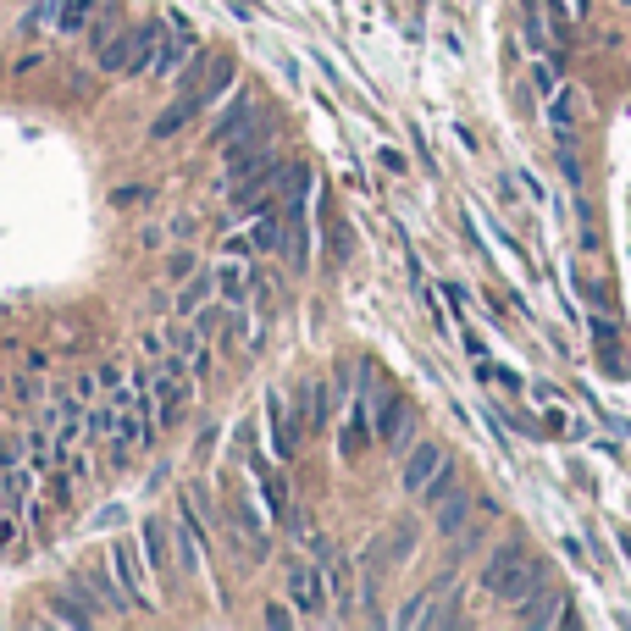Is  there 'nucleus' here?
<instances>
[{"label": "nucleus", "mask_w": 631, "mask_h": 631, "mask_svg": "<svg viewBox=\"0 0 631 631\" xmlns=\"http://www.w3.org/2000/svg\"><path fill=\"white\" fill-rule=\"evenodd\" d=\"M227 6H233V12L244 17V23H250V17H255V0H227Z\"/></svg>", "instance_id": "c756f323"}, {"label": "nucleus", "mask_w": 631, "mask_h": 631, "mask_svg": "<svg viewBox=\"0 0 631 631\" xmlns=\"http://www.w3.org/2000/svg\"><path fill=\"white\" fill-rule=\"evenodd\" d=\"M443 465H454V460H449V449H443L438 438H416L405 454H399V488H405L410 499H416V493L427 488L432 477H438Z\"/></svg>", "instance_id": "6e6552de"}, {"label": "nucleus", "mask_w": 631, "mask_h": 631, "mask_svg": "<svg viewBox=\"0 0 631 631\" xmlns=\"http://www.w3.org/2000/svg\"><path fill=\"white\" fill-rule=\"evenodd\" d=\"M432 526H438L443 537H454V532H465L471 526V493L465 488H449L438 504H432Z\"/></svg>", "instance_id": "f3484780"}, {"label": "nucleus", "mask_w": 631, "mask_h": 631, "mask_svg": "<svg viewBox=\"0 0 631 631\" xmlns=\"http://www.w3.org/2000/svg\"><path fill=\"white\" fill-rule=\"evenodd\" d=\"M239 227L250 233L255 255H261V261H272L277 244H283V211H272V216H250V222H239Z\"/></svg>", "instance_id": "412c9836"}, {"label": "nucleus", "mask_w": 631, "mask_h": 631, "mask_svg": "<svg viewBox=\"0 0 631 631\" xmlns=\"http://www.w3.org/2000/svg\"><path fill=\"white\" fill-rule=\"evenodd\" d=\"M338 454H344V460H360V454H366V443L377 438V432H371V393H349L344 399V416H338Z\"/></svg>", "instance_id": "1a4fd4ad"}, {"label": "nucleus", "mask_w": 631, "mask_h": 631, "mask_svg": "<svg viewBox=\"0 0 631 631\" xmlns=\"http://www.w3.org/2000/svg\"><path fill=\"white\" fill-rule=\"evenodd\" d=\"M482 587H488L493 598H504V604H521L532 587H543V560H537L526 543H504L488 554V565H482Z\"/></svg>", "instance_id": "f03ea898"}, {"label": "nucleus", "mask_w": 631, "mask_h": 631, "mask_svg": "<svg viewBox=\"0 0 631 631\" xmlns=\"http://www.w3.org/2000/svg\"><path fill=\"white\" fill-rule=\"evenodd\" d=\"M200 211H167V239L172 244H194V239H200Z\"/></svg>", "instance_id": "5701e85b"}, {"label": "nucleus", "mask_w": 631, "mask_h": 631, "mask_svg": "<svg viewBox=\"0 0 631 631\" xmlns=\"http://www.w3.org/2000/svg\"><path fill=\"white\" fill-rule=\"evenodd\" d=\"M216 266V299H227L233 310H250L255 305V288H250V266L255 261H211Z\"/></svg>", "instance_id": "f8f14e48"}, {"label": "nucleus", "mask_w": 631, "mask_h": 631, "mask_svg": "<svg viewBox=\"0 0 631 631\" xmlns=\"http://www.w3.org/2000/svg\"><path fill=\"white\" fill-rule=\"evenodd\" d=\"M205 45V39L200 34H194V28L189 23H183V17H172V28H167V34H161V45H155V61H150V84H178V72L183 67H189V61H194V50H200Z\"/></svg>", "instance_id": "39448f33"}, {"label": "nucleus", "mask_w": 631, "mask_h": 631, "mask_svg": "<svg viewBox=\"0 0 631 631\" xmlns=\"http://www.w3.org/2000/svg\"><path fill=\"white\" fill-rule=\"evenodd\" d=\"M250 477H255V493H261V504L272 510V521H288V477L277 471L266 454L250 449Z\"/></svg>", "instance_id": "9b49d317"}, {"label": "nucleus", "mask_w": 631, "mask_h": 631, "mask_svg": "<svg viewBox=\"0 0 631 631\" xmlns=\"http://www.w3.org/2000/svg\"><path fill=\"white\" fill-rule=\"evenodd\" d=\"M261 620H266V626H305V620H299V609H288V604H266Z\"/></svg>", "instance_id": "bb28decb"}, {"label": "nucleus", "mask_w": 631, "mask_h": 631, "mask_svg": "<svg viewBox=\"0 0 631 631\" xmlns=\"http://www.w3.org/2000/svg\"><path fill=\"white\" fill-rule=\"evenodd\" d=\"M50 349H34V344H17V371H34V377H50Z\"/></svg>", "instance_id": "a878e982"}, {"label": "nucleus", "mask_w": 631, "mask_h": 631, "mask_svg": "<svg viewBox=\"0 0 631 631\" xmlns=\"http://www.w3.org/2000/svg\"><path fill=\"white\" fill-rule=\"evenodd\" d=\"M582 117H587V95L560 78V89L548 95V122H554V133H560V139H571V133L582 128Z\"/></svg>", "instance_id": "4468645a"}, {"label": "nucleus", "mask_w": 631, "mask_h": 631, "mask_svg": "<svg viewBox=\"0 0 631 631\" xmlns=\"http://www.w3.org/2000/svg\"><path fill=\"white\" fill-rule=\"evenodd\" d=\"M377 161H382V172H393V178H405V167H410L405 155L393 150V144H388V150H377Z\"/></svg>", "instance_id": "c85d7f7f"}, {"label": "nucleus", "mask_w": 631, "mask_h": 631, "mask_svg": "<svg viewBox=\"0 0 631 631\" xmlns=\"http://www.w3.org/2000/svg\"><path fill=\"white\" fill-rule=\"evenodd\" d=\"M449 488H460V477H454V465H443L438 477H432L427 488L416 493V499H421V510H432V504H438V499H443V493H449Z\"/></svg>", "instance_id": "393cba45"}, {"label": "nucleus", "mask_w": 631, "mask_h": 631, "mask_svg": "<svg viewBox=\"0 0 631 631\" xmlns=\"http://www.w3.org/2000/svg\"><path fill=\"white\" fill-rule=\"evenodd\" d=\"M172 515H144L139 526V548H144V560H150V576H172L178 582V565H172Z\"/></svg>", "instance_id": "9d476101"}, {"label": "nucleus", "mask_w": 631, "mask_h": 631, "mask_svg": "<svg viewBox=\"0 0 631 631\" xmlns=\"http://www.w3.org/2000/svg\"><path fill=\"white\" fill-rule=\"evenodd\" d=\"M216 250H222L227 261H261V255H255V244H250V233H244V227H227V233H222V244H216Z\"/></svg>", "instance_id": "b1692460"}, {"label": "nucleus", "mask_w": 631, "mask_h": 631, "mask_svg": "<svg viewBox=\"0 0 631 631\" xmlns=\"http://www.w3.org/2000/svg\"><path fill=\"white\" fill-rule=\"evenodd\" d=\"M565 598L560 593H548V587H532V593L515 604V615H521V626H554V620H565Z\"/></svg>", "instance_id": "a211bd4d"}, {"label": "nucleus", "mask_w": 631, "mask_h": 631, "mask_svg": "<svg viewBox=\"0 0 631 631\" xmlns=\"http://www.w3.org/2000/svg\"><path fill=\"white\" fill-rule=\"evenodd\" d=\"M255 122H261V100H255V89L250 84H233L222 106L205 117V144H211V150H222V144H233L239 133H250Z\"/></svg>", "instance_id": "7ed1b4c3"}, {"label": "nucleus", "mask_w": 631, "mask_h": 631, "mask_svg": "<svg viewBox=\"0 0 631 631\" xmlns=\"http://www.w3.org/2000/svg\"><path fill=\"white\" fill-rule=\"evenodd\" d=\"M371 432H377V443H388V449H399V454L416 443V416H410L405 393H393V388L371 393Z\"/></svg>", "instance_id": "20e7f679"}, {"label": "nucleus", "mask_w": 631, "mask_h": 631, "mask_svg": "<svg viewBox=\"0 0 631 631\" xmlns=\"http://www.w3.org/2000/svg\"><path fill=\"white\" fill-rule=\"evenodd\" d=\"M277 261L288 266V272H305L310 261H316V222H283V244H277Z\"/></svg>", "instance_id": "ddd939ff"}, {"label": "nucleus", "mask_w": 631, "mask_h": 631, "mask_svg": "<svg viewBox=\"0 0 631 631\" xmlns=\"http://www.w3.org/2000/svg\"><path fill=\"white\" fill-rule=\"evenodd\" d=\"M106 554H111V571L128 587L133 604H150V560H144V548H139V532H122Z\"/></svg>", "instance_id": "0eeeda50"}, {"label": "nucleus", "mask_w": 631, "mask_h": 631, "mask_svg": "<svg viewBox=\"0 0 631 631\" xmlns=\"http://www.w3.org/2000/svg\"><path fill=\"white\" fill-rule=\"evenodd\" d=\"M537 89H543V95H554V89H560V67H554V61H537Z\"/></svg>", "instance_id": "cd10ccee"}, {"label": "nucleus", "mask_w": 631, "mask_h": 631, "mask_svg": "<svg viewBox=\"0 0 631 631\" xmlns=\"http://www.w3.org/2000/svg\"><path fill=\"white\" fill-rule=\"evenodd\" d=\"M410 548H416V521H399L388 532V543H382V554H377V565H399L410 554ZM371 565V560H366Z\"/></svg>", "instance_id": "4be33fe9"}, {"label": "nucleus", "mask_w": 631, "mask_h": 631, "mask_svg": "<svg viewBox=\"0 0 631 631\" xmlns=\"http://www.w3.org/2000/svg\"><path fill=\"white\" fill-rule=\"evenodd\" d=\"M200 266H205V255L194 250V244H167V250H161V277H167L172 288L189 283V277L200 272Z\"/></svg>", "instance_id": "6ab92c4d"}, {"label": "nucleus", "mask_w": 631, "mask_h": 631, "mask_svg": "<svg viewBox=\"0 0 631 631\" xmlns=\"http://www.w3.org/2000/svg\"><path fill=\"white\" fill-rule=\"evenodd\" d=\"M167 23H144V28H122L106 50H95V72L106 84H128V78H150V61H155V45H161Z\"/></svg>", "instance_id": "f257e3e1"}, {"label": "nucleus", "mask_w": 631, "mask_h": 631, "mask_svg": "<svg viewBox=\"0 0 631 631\" xmlns=\"http://www.w3.org/2000/svg\"><path fill=\"white\" fill-rule=\"evenodd\" d=\"M122 28H128V17H122V0H100V6H95V17H89V28H84V39H78V45H84V56L106 50L111 39L122 34Z\"/></svg>", "instance_id": "2eb2a0df"}, {"label": "nucleus", "mask_w": 631, "mask_h": 631, "mask_svg": "<svg viewBox=\"0 0 631 631\" xmlns=\"http://www.w3.org/2000/svg\"><path fill=\"white\" fill-rule=\"evenodd\" d=\"M95 6H100V0H61V17H56V28H50V34L67 39V45H78V39H84V28H89V17H95Z\"/></svg>", "instance_id": "aec40b11"}, {"label": "nucleus", "mask_w": 631, "mask_h": 631, "mask_svg": "<svg viewBox=\"0 0 631 631\" xmlns=\"http://www.w3.org/2000/svg\"><path fill=\"white\" fill-rule=\"evenodd\" d=\"M0 399H12V377L6 371H0Z\"/></svg>", "instance_id": "7c9ffc66"}, {"label": "nucleus", "mask_w": 631, "mask_h": 631, "mask_svg": "<svg viewBox=\"0 0 631 631\" xmlns=\"http://www.w3.org/2000/svg\"><path fill=\"white\" fill-rule=\"evenodd\" d=\"M288 604L299 609V620H322V609L333 604L322 560H288Z\"/></svg>", "instance_id": "423d86ee"}, {"label": "nucleus", "mask_w": 631, "mask_h": 631, "mask_svg": "<svg viewBox=\"0 0 631 631\" xmlns=\"http://www.w3.org/2000/svg\"><path fill=\"white\" fill-rule=\"evenodd\" d=\"M211 299H216V266L205 261L200 272L189 277V283H178V288H172V310H167V316H194V310H200V305H211Z\"/></svg>", "instance_id": "dca6fc26"}]
</instances>
